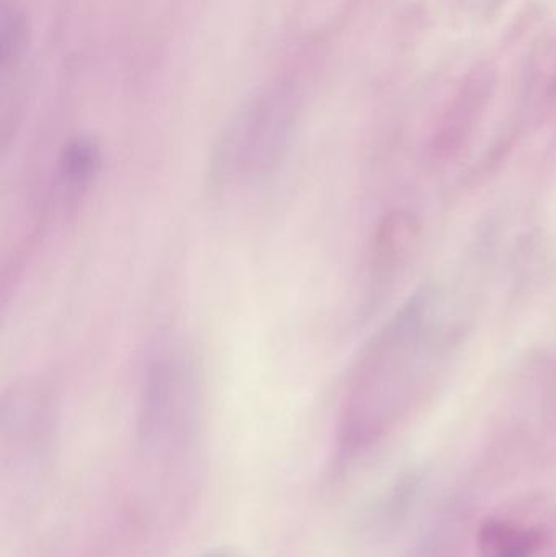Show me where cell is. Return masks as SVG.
Returning a JSON list of instances; mask_svg holds the SVG:
<instances>
[{
	"label": "cell",
	"instance_id": "1",
	"mask_svg": "<svg viewBox=\"0 0 556 557\" xmlns=\"http://www.w3.org/2000/svg\"><path fill=\"white\" fill-rule=\"evenodd\" d=\"M299 116L300 100L289 85H271L248 98L215 144L212 185L244 188L270 176L289 149Z\"/></svg>",
	"mask_w": 556,
	"mask_h": 557
},
{
	"label": "cell",
	"instance_id": "2",
	"mask_svg": "<svg viewBox=\"0 0 556 557\" xmlns=\"http://www.w3.org/2000/svg\"><path fill=\"white\" fill-rule=\"evenodd\" d=\"M191 363L180 354L160 356L147 373L143 392V424L147 434H166L186 424L195 406Z\"/></svg>",
	"mask_w": 556,
	"mask_h": 557
},
{
	"label": "cell",
	"instance_id": "3",
	"mask_svg": "<svg viewBox=\"0 0 556 557\" xmlns=\"http://www.w3.org/2000/svg\"><path fill=\"white\" fill-rule=\"evenodd\" d=\"M0 64H2V134L16 124L22 108L23 64L26 58L25 16L15 2L2 0L0 12Z\"/></svg>",
	"mask_w": 556,
	"mask_h": 557
},
{
	"label": "cell",
	"instance_id": "4",
	"mask_svg": "<svg viewBox=\"0 0 556 557\" xmlns=\"http://www.w3.org/2000/svg\"><path fill=\"white\" fill-rule=\"evenodd\" d=\"M101 165L100 147L91 139H75L62 150L54 178V199L72 209L84 199Z\"/></svg>",
	"mask_w": 556,
	"mask_h": 557
},
{
	"label": "cell",
	"instance_id": "5",
	"mask_svg": "<svg viewBox=\"0 0 556 557\" xmlns=\"http://www.w3.org/2000/svg\"><path fill=\"white\" fill-rule=\"evenodd\" d=\"M201 557H240L237 553L227 552V549H218V552L206 553Z\"/></svg>",
	"mask_w": 556,
	"mask_h": 557
}]
</instances>
